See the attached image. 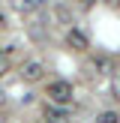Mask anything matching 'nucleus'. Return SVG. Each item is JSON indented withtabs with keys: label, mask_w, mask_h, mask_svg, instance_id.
<instances>
[{
	"label": "nucleus",
	"mask_w": 120,
	"mask_h": 123,
	"mask_svg": "<svg viewBox=\"0 0 120 123\" xmlns=\"http://www.w3.org/2000/svg\"><path fill=\"white\" fill-rule=\"evenodd\" d=\"M69 120H72L69 108L51 105V102H45V105H42V123H69Z\"/></svg>",
	"instance_id": "3"
},
{
	"label": "nucleus",
	"mask_w": 120,
	"mask_h": 123,
	"mask_svg": "<svg viewBox=\"0 0 120 123\" xmlns=\"http://www.w3.org/2000/svg\"><path fill=\"white\" fill-rule=\"evenodd\" d=\"M45 63H42V60H24L21 63V78L27 84H36V81H42V78H45Z\"/></svg>",
	"instance_id": "2"
},
{
	"label": "nucleus",
	"mask_w": 120,
	"mask_h": 123,
	"mask_svg": "<svg viewBox=\"0 0 120 123\" xmlns=\"http://www.w3.org/2000/svg\"><path fill=\"white\" fill-rule=\"evenodd\" d=\"M90 69H93L96 75H105V72L111 69V63H108V57H96L93 63H90Z\"/></svg>",
	"instance_id": "6"
},
{
	"label": "nucleus",
	"mask_w": 120,
	"mask_h": 123,
	"mask_svg": "<svg viewBox=\"0 0 120 123\" xmlns=\"http://www.w3.org/2000/svg\"><path fill=\"white\" fill-rule=\"evenodd\" d=\"M0 123H3V114H0Z\"/></svg>",
	"instance_id": "14"
},
{
	"label": "nucleus",
	"mask_w": 120,
	"mask_h": 123,
	"mask_svg": "<svg viewBox=\"0 0 120 123\" xmlns=\"http://www.w3.org/2000/svg\"><path fill=\"white\" fill-rule=\"evenodd\" d=\"M78 3H81V6H84V9H87V6H93V3H96V0H78Z\"/></svg>",
	"instance_id": "10"
},
{
	"label": "nucleus",
	"mask_w": 120,
	"mask_h": 123,
	"mask_svg": "<svg viewBox=\"0 0 120 123\" xmlns=\"http://www.w3.org/2000/svg\"><path fill=\"white\" fill-rule=\"evenodd\" d=\"M9 72H12V57H9V51H0V78L9 75Z\"/></svg>",
	"instance_id": "7"
},
{
	"label": "nucleus",
	"mask_w": 120,
	"mask_h": 123,
	"mask_svg": "<svg viewBox=\"0 0 120 123\" xmlns=\"http://www.w3.org/2000/svg\"><path fill=\"white\" fill-rule=\"evenodd\" d=\"M105 3H108V6H120V0H105Z\"/></svg>",
	"instance_id": "13"
},
{
	"label": "nucleus",
	"mask_w": 120,
	"mask_h": 123,
	"mask_svg": "<svg viewBox=\"0 0 120 123\" xmlns=\"http://www.w3.org/2000/svg\"><path fill=\"white\" fill-rule=\"evenodd\" d=\"M114 93H117V99H120V81H114Z\"/></svg>",
	"instance_id": "12"
},
{
	"label": "nucleus",
	"mask_w": 120,
	"mask_h": 123,
	"mask_svg": "<svg viewBox=\"0 0 120 123\" xmlns=\"http://www.w3.org/2000/svg\"><path fill=\"white\" fill-rule=\"evenodd\" d=\"M9 6L15 12H21V15H30V12L36 9V0H9Z\"/></svg>",
	"instance_id": "5"
},
{
	"label": "nucleus",
	"mask_w": 120,
	"mask_h": 123,
	"mask_svg": "<svg viewBox=\"0 0 120 123\" xmlns=\"http://www.w3.org/2000/svg\"><path fill=\"white\" fill-rule=\"evenodd\" d=\"M45 96H48V102H51V105L69 108L72 99H75V87H72V81H66V78H54V81H48Z\"/></svg>",
	"instance_id": "1"
},
{
	"label": "nucleus",
	"mask_w": 120,
	"mask_h": 123,
	"mask_svg": "<svg viewBox=\"0 0 120 123\" xmlns=\"http://www.w3.org/2000/svg\"><path fill=\"white\" fill-rule=\"evenodd\" d=\"M3 105H6V93L0 90V108H3Z\"/></svg>",
	"instance_id": "11"
},
{
	"label": "nucleus",
	"mask_w": 120,
	"mask_h": 123,
	"mask_svg": "<svg viewBox=\"0 0 120 123\" xmlns=\"http://www.w3.org/2000/svg\"><path fill=\"white\" fill-rule=\"evenodd\" d=\"M66 45H69L72 51H87V48H90V39H87V33H84V30L69 27V30H66Z\"/></svg>",
	"instance_id": "4"
},
{
	"label": "nucleus",
	"mask_w": 120,
	"mask_h": 123,
	"mask_svg": "<svg viewBox=\"0 0 120 123\" xmlns=\"http://www.w3.org/2000/svg\"><path fill=\"white\" fill-rule=\"evenodd\" d=\"M96 123H120V114L117 111H99L96 114Z\"/></svg>",
	"instance_id": "8"
},
{
	"label": "nucleus",
	"mask_w": 120,
	"mask_h": 123,
	"mask_svg": "<svg viewBox=\"0 0 120 123\" xmlns=\"http://www.w3.org/2000/svg\"><path fill=\"white\" fill-rule=\"evenodd\" d=\"M9 27V21H6V12H0V30H6Z\"/></svg>",
	"instance_id": "9"
}]
</instances>
